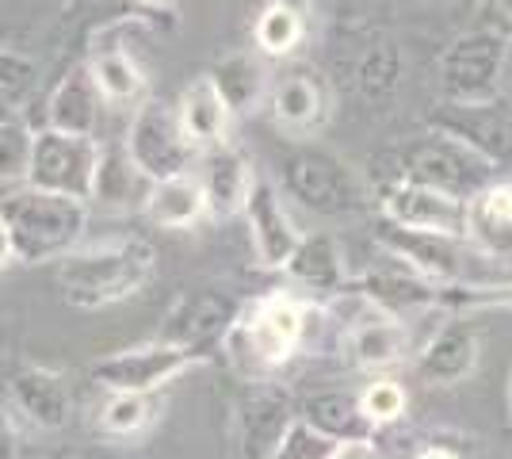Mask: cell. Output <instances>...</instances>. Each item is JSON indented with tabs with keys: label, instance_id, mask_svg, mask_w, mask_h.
Instances as JSON below:
<instances>
[{
	"label": "cell",
	"instance_id": "33",
	"mask_svg": "<svg viewBox=\"0 0 512 459\" xmlns=\"http://www.w3.org/2000/svg\"><path fill=\"white\" fill-rule=\"evenodd\" d=\"M161 414V402H157V391L142 394V391H107V402L100 406V429L107 437H142L153 421Z\"/></svg>",
	"mask_w": 512,
	"mask_h": 459
},
{
	"label": "cell",
	"instance_id": "35",
	"mask_svg": "<svg viewBox=\"0 0 512 459\" xmlns=\"http://www.w3.org/2000/svg\"><path fill=\"white\" fill-rule=\"evenodd\" d=\"M39 85V62L23 50H0V111H20Z\"/></svg>",
	"mask_w": 512,
	"mask_h": 459
},
{
	"label": "cell",
	"instance_id": "36",
	"mask_svg": "<svg viewBox=\"0 0 512 459\" xmlns=\"http://www.w3.org/2000/svg\"><path fill=\"white\" fill-rule=\"evenodd\" d=\"M360 406H363V414H367V421L375 425V433H379V429H386V425H394V421L406 417L409 394L398 379H371L360 391Z\"/></svg>",
	"mask_w": 512,
	"mask_h": 459
},
{
	"label": "cell",
	"instance_id": "41",
	"mask_svg": "<svg viewBox=\"0 0 512 459\" xmlns=\"http://www.w3.org/2000/svg\"><path fill=\"white\" fill-rule=\"evenodd\" d=\"M417 459H463L455 448H444V444H432L425 452H417Z\"/></svg>",
	"mask_w": 512,
	"mask_h": 459
},
{
	"label": "cell",
	"instance_id": "2",
	"mask_svg": "<svg viewBox=\"0 0 512 459\" xmlns=\"http://www.w3.org/2000/svg\"><path fill=\"white\" fill-rule=\"evenodd\" d=\"M157 276V249L146 238H119L73 249L58 261L62 299L77 310H104L142 295Z\"/></svg>",
	"mask_w": 512,
	"mask_h": 459
},
{
	"label": "cell",
	"instance_id": "31",
	"mask_svg": "<svg viewBox=\"0 0 512 459\" xmlns=\"http://www.w3.org/2000/svg\"><path fill=\"white\" fill-rule=\"evenodd\" d=\"M146 219L161 230H192L195 222L207 219V203L203 188L192 173L169 176V180H153L150 196H146Z\"/></svg>",
	"mask_w": 512,
	"mask_h": 459
},
{
	"label": "cell",
	"instance_id": "16",
	"mask_svg": "<svg viewBox=\"0 0 512 459\" xmlns=\"http://www.w3.org/2000/svg\"><path fill=\"white\" fill-rule=\"evenodd\" d=\"M241 215L249 222V241H253L256 264L268 268V272H279L302 238V230L295 226L291 211H287V199L279 192V184L256 176L253 192L245 199V211Z\"/></svg>",
	"mask_w": 512,
	"mask_h": 459
},
{
	"label": "cell",
	"instance_id": "3",
	"mask_svg": "<svg viewBox=\"0 0 512 459\" xmlns=\"http://www.w3.org/2000/svg\"><path fill=\"white\" fill-rule=\"evenodd\" d=\"M0 222L8 230L16 264H58L85 238L88 203L20 184L0 196Z\"/></svg>",
	"mask_w": 512,
	"mask_h": 459
},
{
	"label": "cell",
	"instance_id": "43",
	"mask_svg": "<svg viewBox=\"0 0 512 459\" xmlns=\"http://www.w3.org/2000/svg\"><path fill=\"white\" fill-rule=\"evenodd\" d=\"M130 4H138L142 12H157V8H165L169 0H130Z\"/></svg>",
	"mask_w": 512,
	"mask_h": 459
},
{
	"label": "cell",
	"instance_id": "30",
	"mask_svg": "<svg viewBox=\"0 0 512 459\" xmlns=\"http://www.w3.org/2000/svg\"><path fill=\"white\" fill-rule=\"evenodd\" d=\"M88 73L100 88L107 108H138L150 96V77L138 58L123 46H104L88 58Z\"/></svg>",
	"mask_w": 512,
	"mask_h": 459
},
{
	"label": "cell",
	"instance_id": "20",
	"mask_svg": "<svg viewBox=\"0 0 512 459\" xmlns=\"http://www.w3.org/2000/svg\"><path fill=\"white\" fill-rule=\"evenodd\" d=\"M482 360L478 329L467 318H451L428 337L417 352V375L432 387H459L467 383Z\"/></svg>",
	"mask_w": 512,
	"mask_h": 459
},
{
	"label": "cell",
	"instance_id": "6",
	"mask_svg": "<svg viewBox=\"0 0 512 459\" xmlns=\"http://www.w3.org/2000/svg\"><path fill=\"white\" fill-rule=\"evenodd\" d=\"M509 62V35L497 27H474L455 35L440 54V96L455 104H482L501 96V77Z\"/></svg>",
	"mask_w": 512,
	"mask_h": 459
},
{
	"label": "cell",
	"instance_id": "7",
	"mask_svg": "<svg viewBox=\"0 0 512 459\" xmlns=\"http://www.w3.org/2000/svg\"><path fill=\"white\" fill-rule=\"evenodd\" d=\"M123 146H127L130 161L150 180H169V176L192 173V165L199 161L195 142L180 127L176 104H165L157 96H146L134 108L130 127L123 134Z\"/></svg>",
	"mask_w": 512,
	"mask_h": 459
},
{
	"label": "cell",
	"instance_id": "23",
	"mask_svg": "<svg viewBox=\"0 0 512 459\" xmlns=\"http://www.w3.org/2000/svg\"><path fill=\"white\" fill-rule=\"evenodd\" d=\"M150 188H153V180L130 161V153L123 142L100 146L88 203H96V207H104V211H142Z\"/></svg>",
	"mask_w": 512,
	"mask_h": 459
},
{
	"label": "cell",
	"instance_id": "1",
	"mask_svg": "<svg viewBox=\"0 0 512 459\" xmlns=\"http://www.w3.org/2000/svg\"><path fill=\"white\" fill-rule=\"evenodd\" d=\"M325 310L291 291H272L253 303H241V314L222 341V356L249 379H268L291 356L314 345V333L325 326Z\"/></svg>",
	"mask_w": 512,
	"mask_h": 459
},
{
	"label": "cell",
	"instance_id": "37",
	"mask_svg": "<svg viewBox=\"0 0 512 459\" xmlns=\"http://www.w3.org/2000/svg\"><path fill=\"white\" fill-rule=\"evenodd\" d=\"M444 310L474 314V310H512V284H448Z\"/></svg>",
	"mask_w": 512,
	"mask_h": 459
},
{
	"label": "cell",
	"instance_id": "34",
	"mask_svg": "<svg viewBox=\"0 0 512 459\" xmlns=\"http://www.w3.org/2000/svg\"><path fill=\"white\" fill-rule=\"evenodd\" d=\"M31 146H35V127L20 111H0V192L27 184Z\"/></svg>",
	"mask_w": 512,
	"mask_h": 459
},
{
	"label": "cell",
	"instance_id": "29",
	"mask_svg": "<svg viewBox=\"0 0 512 459\" xmlns=\"http://www.w3.org/2000/svg\"><path fill=\"white\" fill-rule=\"evenodd\" d=\"M299 417L306 425H314L329 440H375V425L367 421L356 391H318L302 398Z\"/></svg>",
	"mask_w": 512,
	"mask_h": 459
},
{
	"label": "cell",
	"instance_id": "32",
	"mask_svg": "<svg viewBox=\"0 0 512 459\" xmlns=\"http://www.w3.org/2000/svg\"><path fill=\"white\" fill-rule=\"evenodd\" d=\"M402 77H406V58L390 39H375L363 50L360 66H356V88L367 104L394 100V92L402 88Z\"/></svg>",
	"mask_w": 512,
	"mask_h": 459
},
{
	"label": "cell",
	"instance_id": "19",
	"mask_svg": "<svg viewBox=\"0 0 512 459\" xmlns=\"http://www.w3.org/2000/svg\"><path fill=\"white\" fill-rule=\"evenodd\" d=\"M199 169L203 173L195 176L199 188H203V203H207V215L211 219H234L245 211V199L256 184V169L249 161V153L234 146V142H222V146H211V150L199 153Z\"/></svg>",
	"mask_w": 512,
	"mask_h": 459
},
{
	"label": "cell",
	"instance_id": "10",
	"mask_svg": "<svg viewBox=\"0 0 512 459\" xmlns=\"http://www.w3.org/2000/svg\"><path fill=\"white\" fill-rule=\"evenodd\" d=\"M264 108L283 134L314 138L333 119V85L314 66H287L283 73H272Z\"/></svg>",
	"mask_w": 512,
	"mask_h": 459
},
{
	"label": "cell",
	"instance_id": "21",
	"mask_svg": "<svg viewBox=\"0 0 512 459\" xmlns=\"http://www.w3.org/2000/svg\"><path fill=\"white\" fill-rule=\"evenodd\" d=\"M463 238L490 261L512 264V180H490L463 203Z\"/></svg>",
	"mask_w": 512,
	"mask_h": 459
},
{
	"label": "cell",
	"instance_id": "5",
	"mask_svg": "<svg viewBox=\"0 0 512 459\" xmlns=\"http://www.w3.org/2000/svg\"><path fill=\"white\" fill-rule=\"evenodd\" d=\"M390 180H413V184H428V188L448 192L455 199H470L478 188L497 180V169L482 153L463 146L459 138L428 127V134L413 138L394 153V176Z\"/></svg>",
	"mask_w": 512,
	"mask_h": 459
},
{
	"label": "cell",
	"instance_id": "46",
	"mask_svg": "<svg viewBox=\"0 0 512 459\" xmlns=\"http://www.w3.org/2000/svg\"><path fill=\"white\" fill-rule=\"evenodd\" d=\"M505 4H512V0H505Z\"/></svg>",
	"mask_w": 512,
	"mask_h": 459
},
{
	"label": "cell",
	"instance_id": "12",
	"mask_svg": "<svg viewBox=\"0 0 512 459\" xmlns=\"http://www.w3.org/2000/svg\"><path fill=\"white\" fill-rule=\"evenodd\" d=\"M195 364H203V356L169 345V341H146L134 349H119L92 364V379L104 391H142L153 394L161 391L165 383L180 379L184 372H192Z\"/></svg>",
	"mask_w": 512,
	"mask_h": 459
},
{
	"label": "cell",
	"instance_id": "45",
	"mask_svg": "<svg viewBox=\"0 0 512 459\" xmlns=\"http://www.w3.org/2000/svg\"><path fill=\"white\" fill-rule=\"evenodd\" d=\"M0 341H4V333H0Z\"/></svg>",
	"mask_w": 512,
	"mask_h": 459
},
{
	"label": "cell",
	"instance_id": "40",
	"mask_svg": "<svg viewBox=\"0 0 512 459\" xmlns=\"http://www.w3.org/2000/svg\"><path fill=\"white\" fill-rule=\"evenodd\" d=\"M329 459H386L371 440H344V444H337L333 448V456Z\"/></svg>",
	"mask_w": 512,
	"mask_h": 459
},
{
	"label": "cell",
	"instance_id": "17",
	"mask_svg": "<svg viewBox=\"0 0 512 459\" xmlns=\"http://www.w3.org/2000/svg\"><path fill=\"white\" fill-rule=\"evenodd\" d=\"M375 196H379L383 219L409 226V230H436V234L463 238V203L467 199H455L428 184H413V180H390Z\"/></svg>",
	"mask_w": 512,
	"mask_h": 459
},
{
	"label": "cell",
	"instance_id": "26",
	"mask_svg": "<svg viewBox=\"0 0 512 459\" xmlns=\"http://www.w3.org/2000/svg\"><path fill=\"white\" fill-rule=\"evenodd\" d=\"M104 108V96H100V88H96L85 62V66L69 69L58 81V88L50 92V100H46V127L65 134H96Z\"/></svg>",
	"mask_w": 512,
	"mask_h": 459
},
{
	"label": "cell",
	"instance_id": "15",
	"mask_svg": "<svg viewBox=\"0 0 512 459\" xmlns=\"http://www.w3.org/2000/svg\"><path fill=\"white\" fill-rule=\"evenodd\" d=\"M444 287L448 284H432L425 276H417L413 268L398 264V268H379V272H363L360 280H348L341 295H352V299L406 322L425 310H444Z\"/></svg>",
	"mask_w": 512,
	"mask_h": 459
},
{
	"label": "cell",
	"instance_id": "24",
	"mask_svg": "<svg viewBox=\"0 0 512 459\" xmlns=\"http://www.w3.org/2000/svg\"><path fill=\"white\" fill-rule=\"evenodd\" d=\"M211 85L218 88V96L226 100L230 115H249L260 111L268 100V88H272V69L268 58L260 50H234V54H222L211 69H207Z\"/></svg>",
	"mask_w": 512,
	"mask_h": 459
},
{
	"label": "cell",
	"instance_id": "38",
	"mask_svg": "<svg viewBox=\"0 0 512 459\" xmlns=\"http://www.w3.org/2000/svg\"><path fill=\"white\" fill-rule=\"evenodd\" d=\"M337 448V440H329L318 433L314 425H306L302 417H295V425L287 429V437L279 440L276 456L272 459H329Z\"/></svg>",
	"mask_w": 512,
	"mask_h": 459
},
{
	"label": "cell",
	"instance_id": "25",
	"mask_svg": "<svg viewBox=\"0 0 512 459\" xmlns=\"http://www.w3.org/2000/svg\"><path fill=\"white\" fill-rule=\"evenodd\" d=\"M344 345H348V356H352L356 368H363V372H386V368H394V364L406 360L409 329L402 318H390L383 310L367 306V314L348 329Z\"/></svg>",
	"mask_w": 512,
	"mask_h": 459
},
{
	"label": "cell",
	"instance_id": "27",
	"mask_svg": "<svg viewBox=\"0 0 512 459\" xmlns=\"http://www.w3.org/2000/svg\"><path fill=\"white\" fill-rule=\"evenodd\" d=\"M314 23V0H268L253 20V50L264 58H291Z\"/></svg>",
	"mask_w": 512,
	"mask_h": 459
},
{
	"label": "cell",
	"instance_id": "9",
	"mask_svg": "<svg viewBox=\"0 0 512 459\" xmlns=\"http://www.w3.org/2000/svg\"><path fill=\"white\" fill-rule=\"evenodd\" d=\"M96 157H100L96 134H65V131H54V127H43V131H35L27 184L31 188H46V192H62V196H73V199H85L88 203Z\"/></svg>",
	"mask_w": 512,
	"mask_h": 459
},
{
	"label": "cell",
	"instance_id": "44",
	"mask_svg": "<svg viewBox=\"0 0 512 459\" xmlns=\"http://www.w3.org/2000/svg\"><path fill=\"white\" fill-rule=\"evenodd\" d=\"M509 414H512V375H509Z\"/></svg>",
	"mask_w": 512,
	"mask_h": 459
},
{
	"label": "cell",
	"instance_id": "18",
	"mask_svg": "<svg viewBox=\"0 0 512 459\" xmlns=\"http://www.w3.org/2000/svg\"><path fill=\"white\" fill-rule=\"evenodd\" d=\"M8 402L23 421H31L35 429H46V433H58L73 421L69 379L43 364H23L20 372L8 379Z\"/></svg>",
	"mask_w": 512,
	"mask_h": 459
},
{
	"label": "cell",
	"instance_id": "13",
	"mask_svg": "<svg viewBox=\"0 0 512 459\" xmlns=\"http://www.w3.org/2000/svg\"><path fill=\"white\" fill-rule=\"evenodd\" d=\"M237 314H241V299H234L230 291L199 287V291H188L169 310L165 329H161V341L180 345V349L211 360L214 352L222 349V341H226L230 326L237 322Z\"/></svg>",
	"mask_w": 512,
	"mask_h": 459
},
{
	"label": "cell",
	"instance_id": "4",
	"mask_svg": "<svg viewBox=\"0 0 512 459\" xmlns=\"http://www.w3.org/2000/svg\"><path fill=\"white\" fill-rule=\"evenodd\" d=\"M279 192L321 219H356L375 199L371 184L344 157L314 142H299L279 157Z\"/></svg>",
	"mask_w": 512,
	"mask_h": 459
},
{
	"label": "cell",
	"instance_id": "28",
	"mask_svg": "<svg viewBox=\"0 0 512 459\" xmlns=\"http://www.w3.org/2000/svg\"><path fill=\"white\" fill-rule=\"evenodd\" d=\"M176 115H180V127L184 134L195 142V150H211V146H222L230 142V108L226 100L218 96V88L211 85V77H195L192 85L180 92L176 100Z\"/></svg>",
	"mask_w": 512,
	"mask_h": 459
},
{
	"label": "cell",
	"instance_id": "22",
	"mask_svg": "<svg viewBox=\"0 0 512 459\" xmlns=\"http://www.w3.org/2000/svg\"><path fill=\"white\" fill-rule=\"evenodd\" d=\"M279 272L295 287H302L306 295H341L344 284H348L341 241L333 234H325V230L302 234L295 253L287 257V264Z\"/></svg>",
	"mask_w": 512,
	"mask_h": 459
},
{
	"label": "cell",
	"instance_id": "8",
	"mask_svg": "<svg viewBox=\"0 0 512 459\" xmlns=\"http://www.w3.org/2000/svg\"><path fill=\"white\" fill-rule=\"evenodd\" d=\"M375 241L394 261L413 268L417 276H425L432 284H467L470 264L482 257L467 238L436 234V230H409L390 219H379Z\"/></svg>",
	"mask_w": 512,
	"mask_h": 459
},
{
	"label": "cell",
	"instance_id": "11",
	"mask_svg": "<svg viewBox=\"0 0 512 459\" xmlns=\"http://www.w3.org/2000/svg\"><path fill=\"white\" fill-rule=\"evenodd\" d=\"M295 417H299V406H295L287 387H279L272 379H249V387L241 391L234 406L237 456L272 459L279 440L295 425Z\"/></svg>",
	"mask_w": 512,
	"mask_h": 459
},
{
	"label": "cell",
	"instance_id": "14",
	"mask_svg": "<svg viewBox=\"0 0 512 459\" xmlns=\"http://www.w3.org/2000/svg\"><path fill=\"white\" fill-rule=\"evenodd\" d=\"M432 131H444L459 138L463 146L482 153L493 169L512 165V108L493 96L482 104H455V100H440L436 111L428 115Z\"/></svg>",
	"mask_w": 512,
	"mask_h": 459
},
{
	"label": "cell",
	"instance_id": "39",
	"mask_svg": "<svg viewBox=\"0 0 512 459\" xmlns=\"http://www.w3.org/2000/svg\"><path fill=\"white\" fill-rule=\"evenodd\" d=\"M0 459H20V433L4 402H0Z\"/></svg>",
	"mask_w": 512,
	"mask_h": 459
},
{
	"label": "cell",
	"instance_id": "42",
	"mask_svg": "<svg viewBox=\"0 0 512 459\" xmlns=\"http://www.w3.org/2000/svg\"><path fill=\"white\" fill-rule=\"evenodd\" d=\"M8 264H16V261H12V245H8V230H4V222H0V272H4Z\"/></svg>",
	"mask_w": 512,
	"mask_h": 459
}]
</instances>
